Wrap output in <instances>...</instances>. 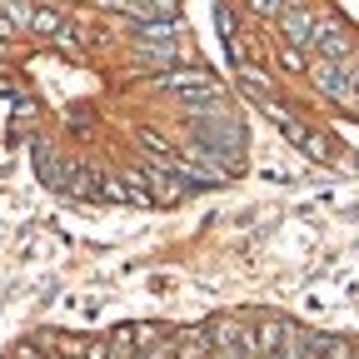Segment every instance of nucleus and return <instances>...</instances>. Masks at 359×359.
Returning <instances> with one entry per match:
<instances>
[{"label": "nucleus", "mask_w": 359, "mask_h": 359, "mask_svg": "<svg viewBox=\"0 0 359 359\" xmlns=\"http://www.w3.org/2000/svg\"><path fill=\"white\" fill-rule=\"evenodd\" d=\"M155 85L160 90H180L185 95V105H195V100H219V75L215 70H205V65H165L160 75H155Z\"/></svg>", "instance_id": "1"}, {"label": "nucleus", "mask_w": 359, "mask_h": 359, "mask_svg": "<svg viewBox=\"0 0 359 359\" xmlns=\"http://www.w3.org/2000/svg\"><path fill=\"white\" fill-rule=\"evenodd\" d=\"M11 20H15V25H30V30H40V35H55V40H65V45L75 40L70 25H65V15H60V11H45V6H40V11H20V6H11Z\"/></svg>", "instance_id": "2"}, {"label": "nucleus", "mask_w": 359, "mask_h": 359, "mask_svg": "<svg viewBox=\"0 0 359 359\" xmlns=\"http://www.w3.org/2000/svg\"><path fill=\"white\" fill-rule=\"evenodd\" d=\"M309 75H314V85H320L325 95L354 100V85H349V70H344V65H334V60H309Z\"/></svg>", "instance_id": "3"}, {"label": "nucleus", "mask_w": 359, "mask_h": 359, "mask_svg": "<svg viewBox=\"0 0 359 359\" xmlns=\"http://www.w3.org/2000/svg\"><path fill=\"white\" fill-rule=\"evenodd\" d=\"M314 45H320V60H334V65H344V60H349V40H344V30H339V20H334V15H320Z\"/></svg>", "instance_id": "4"}, {"label": "nucleus", "mask_w": 359, "mask_h": 359, "mask_svg": "<svg viewBox=\"0 0 359 359\" xmlns=\"http://www.w3.org/2000/svg\"><path fill=\"white\" fill-rule=\"evenodd\" d=\"M140 175H145V185H150L155 205L175 200L180 190H190V180H185V175H175V170H165V165H140Z\"/></svg>", "instance_id": "5"}, {"label": "nucleus", "mask_w": 359, "mask_h": 359, "mask_svg": "<svg viewBox=\"0 0 359 359\" xmlns=\"http://www.w3.org/2000/svg\"><path fill=\"white\" fill-rule=\"evenodd\" d=\"M280 30H285V45H314V30H320V20H314L304 6H285Z\"/></svg>", "instance_id": "6"}, {"label": "nucleus", "mask_w": 359, "mask_h": 359, "mask_svg": "<svg viewBox=\"0 0 359 359\" xmlns=\"http://www.w3.org/2000/svg\"><path fill=\"white\" fill-rule=\"evenodd\" d=\"M285 135H290V140H294L309 160H330V140H325V135H309V130H299V125H290Z\"/></svg>", "instance_id": "7"}, {"label": "nucleus", "mask_w": 359, "mask_h": 359, "mask_svg": "<svg viewBox=\"0 0 359 359\" xmlns=\"http://www.w3.org/2000/svg\"><path fill=\"white\" fill-rule=\"evenodd\" d=\"M135 344H140V330H135V325H120L105 349H110V359H135Z\"/></svg>", "instance_id": "8"}, {"label": "nucleus", "mask_w": 359, "mask_h": 359, "mask_svg": "<svg viewBox=\"0 0 359 359\" xmlns=\"http://www.w3.org/2000/svg\"><path fill=\"white\" fill-rule=\"evenodd\" d=\"M215 30L230 40V35H235V11H215Z\"/></svg>", "instance_id": "9"}, {"label": "nucleus", "mask_w": 359, "mask_h": 359, "mask_svg": "<svg viewBox=\"0 0 359 359\" xmlns=\"http://www.w3.org/2000/svg\"><path fill=\"white\" fill-rule=\"evenodd\" d=\"M280 60H285V70H304V55L294 50V45H280Z\"/></svg>", "instance_id": "10"}, {"label": "nucleus", "mask_w": 359, "mask_h": 359, "mask_svg": "<svg viewBox=\"0 0 359 359\" xmlns=\"http://www.w3.org/2000/svg\"><path fill=\"white\" fill-rule=\"evenodd\" d=\"M11 359H40V354H35V349H30V344H20V349H15V354H11Z\"/></svg>", "instance_id": "11"}, {"label": "nucleus", "mask_w": 359, "mask_h": 359, "mask_svg": "<svg viewBox=\"0 0 359 359\" xmlns=\"http://www.w3.org/2000/svg\"><path fill=\"white\" fill-rule=\"evenodd\" d=\"M0 50H6V40H0Z\"/></svg>", "instance_id": "12"}]
</instances>
